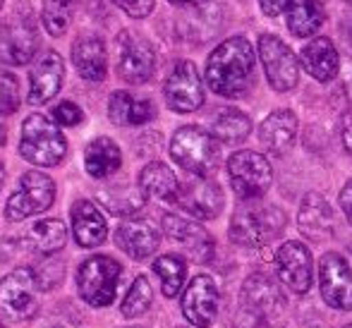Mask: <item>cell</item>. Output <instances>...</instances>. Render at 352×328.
Segmentation results:
<instances>
[{"mask_svg": "<svg viewBox=\"0 0 352 328\" xmlns=\"http://www.w3.org/2000/svg\"><path fill=\"white\" fill-rule=\"evenodd\" d=\"M285 307V297H283L280 287L271 281L264 273H252L242 285L240 295V309L252 311V314L261 316V319L271 321L278 316Z\"/></svg>", "mask_w": 352, "mask_h": 328, "instance_id": "2e32d148", "label": "cell"}, {"mask_svg": "<svg viewBox=\"0 0 352 328\" xmlns=\"http://www.w3.org/2000/svg\"><path fill=\"white\" fill-rule=\"evenodd\" d=\"M122 328H140V326H122Z\"/></svg>", "mask_w": 352, "mask_h": 328, "instance_id": "7dc6e473", "label": "cell"}, {"mask_svg": "<svg viewBox=\"0 0 352 328\" xmlns=\"http://www.w3.org/2000/svg\"><path fill=\"white\" fill-rule=\"evenodd\" d=\"M163 230L170 240H175L177 245H182L187 250V254L195 261L206 263L213 256V237L204 230L201 226L192 221H185L180 216L166 213L163 216Z\"/></svg>", "mask_w": 352, "mask_h": 328, "instance_id": "ac0fdd59", "label": "cell"}, {"mask_svg": "<svg viewBox=\"0 0 352 328\" xmlns=\"http://www.w3.org/2000/svg\"><path fill=\"white\" fill-rule=\"evenodd\" d=\"M319 3H324V0H319Z\"/></svg>", "mask_w": 352, "mask_h": 328, "instance_id": "816d5d0a", "label": "cell"}, {"mask_svg": "<svg viewBox=\"0 0 352 328\" xmlns=\"http://www.w3.org/2000/svg\"><path fill=\"white\" fill-rule=\"evenodd\" d=\"M153 273L161 278V290L166 297H175L182 290V283L187 276V263L185 259L175 254H163L153 261Z\"/></svg>", "mask_w": 352, "mask_h": 328, "instance_id": "1f68e13d", "label": "cell"}, {"mask_svg": "<svg viewBox=\"0 0 352 328\" xmlns=\"http://www.w3.org/2000/svg\"><path fill=\"white\" fill-rule=\"evenodd\" d=\"M259 5L266 17H278L283 10L287 8V0H259Z\"/></svg>", "mask_w": 352, "mask_h": 328, "instance_id": "ab89813d", "label": "cell"}, {"mask_svg": "<svg viewBox=\"0 0 352 328\" xmlns=\"http://www.w3.org/2000/svg\"><path fill=\"white\" fill-rule=\"evenodd\" d=\"M223 190L218 182L209 180V177L195 175V180H187L180 185L175 197V204L187 211L190 216L199 218V221H211L223 211Z\"/></svg>", "mask_w": 352, "mask_h": 328, "instance_id": "5bb4252c", "label": "cell"}, {"mask_svg": "<svg viewBox=\"0 0 352 328\" xmlns=\"http://www.w3.org/2000/svg\"><path fill=\"white\" fill-rule=\"evenodd\" d=\"M345 3H350V5H352V0H345Z\"/></svg>", "mask_w": 352, "mask_h": 328, "instance_id": "681fc988", "label": "cell"}, {"mask_svg": "<svg viewBox=\"0 0 352 328\" xmlns=\"http://www.w3.org/2000/svg\"><path fill=\"white\" fill-rule=\"evenodd\" d=\"M53 120H56L58 125H63V127H77V125H82L84 113H82V108H79L77 103L63 101V103H58V106L53 108Z\"/></svg>", "mask_w": 352, "mask_h": 328, "instance_id": "8d00e7d4", "label": "cell"}, {"mask_svg": "<svg viewBox=\"0 0 352 328\" xmlns=\"http://www.w3.org/2000/svg\"><path fill=\"white\" fill-rule=\"evenodd\" d=\"M116 245L120 247L127 256H132V259H137V261H144L158 250L161 235H158V230L148 221L130 218V221H122L120 226H118Z\"/></svg>", "mask_w": 352, "mask_h": 328, "instance_id": "7402d4cb", "label": "cell"}, {"mask_svg": "<svg viewBox=\"0 0 352 328\" xmlns=\"http://www.w3.org/2000/svg\"><path fill=\"white\" fill-rule=\"evenodd\" d=\"M63 77H65V63L56 51L46 53L36 67L29 74V96L27 101L32 106H43L48 103L63 87Z\"/></svg>", "mask_w": 352, "mask_h": 328, "instance_id": "d6986e66", "label": "cell"}, {"mask_svg": "<svg viewBox=\"0 0 352 328\" xmlns=\"http://www.w3.org/2000/svg\"><path fill=\"white\" fill-rule=\"evenodd\" d=\"M340 134H343V144H345V149L352 153V111L345 113V118H343V125H340Z\"/></svg>", "mask_w": 352, "mask_h": 328, "instance_id": "60d3db41", "label": "cell"}, {"mask_svg": "<svg viewBox=\"0 0 352 328\" xmlns=\"http://www.w3.org/2000/svg\"><path fill=\"white\" fill-rule=\"evenodd\" d=\"M113 3H116L122 12L130 14V17L142 19V17H146V14H151L156 0H113Z\"/></svg>", "mask_w": 352, "mask_h": 328, "instance_id": "74e56055", "label": "cell"}, {"mask_svg": "<svg viewBox=\"0 0 352 328\" xmlns=\"http://www.w3.org/2000/svg\"><path fill=\"white\" fill-rule=\"evenodd\" d=\"M340 206H343L345 216H348V221L352 223V180L343 187V192H340Z\"/></svg>", "mask_w": 352, "mask_h": 328, "instance_id": "b9f144b4", "label": "cell"}, {"mask_svg": "<svg viewBox=\"0 0 352 328\" xmlns=\"http://www.w3.org/2000/svg\"><path fill=\"white\" fill-rule=\"evenodd\" d=\"M19 108V82L12 72L0 69V118L12 116Z\"/></svg>", "mask_w": 352, "mask_h": 328, "instance_id": "d590c367", "label": "cell"}, {"mask_svg": "<svg viewBox=\"0 0 352 328\" xmlns=\"http://www.w3.org/2000/svg\"><path fill=\"white\" fill-rule=\"evenodd\" d=\"M211 132L221 144H242L252 132V120L237 108H221L211 122Z\"/></svg>", "mask_w": 352, "mask_h": 328, "instance_id": "f546056e", "label": "cell"}, {"mask_svg": "<svg viewBox=\"0 0 352 328\" xmlns=\"http://www.w3.org/2000/svg\"><path fill=\"white\" fill-rule=\"evenodd\" d=\"M254 82V48L245 36L226 39L206 61V84L226 98H237Z\"/></svg>", "mask_w": 352, "mask_h": 328, "instance_id": "6da1fadb", "label": "cell"}, {"mask_svg": "<svg viewBox=\"0 0 352 328\" xmlns=\"http://www.w3.org/2000/svg\"><path fill=\"white\" fill-rule=\"evenodd\" d=\"M0 328H3V324H0Z\"/></svg>", "mask_w": 352, "mask_h": 328, "instance_id": "f5cc1de1", "label": "cell"}, {"mask_svg": "<svg viewBox=\"0 0 352 328\" xmlns=\"http://www.w3.org/2000/svg\"><path fill=\"white\" fill-rule=\"evenodd\" d=\"M173 5H204L209 0H170Z\"/></svg>", "mask_w": 352, "mask_h": 328, "instance_id": "ee69618b", "label": "cell"}, {"mask_svg": "<svg viewBox=\"0 0 352 328\" xmlns=\"http://www.w3.org/2000/svg\"><path fill=\"white\" fill-rule=\"evenodd\" d=\"M98 201L116 216H132L146 204V195L142 187L132 185H111L98 190Z\"/></svg>", "mask_w": 352, "mask_h": 328, "instance_id": "83f0119b", "label": "cell"}, {"mask_svg": "<svg viewBox=\"0 0 352 328\" xmlns=\"http://www.w3.org/2000/svg\"><path fill=\"white\" fill-rule=\"evenodd\" d=\"M5 139H8V134H5V127L0 125V146H3V144H5Z\"/></svg>", "mask_w": 352, "mask_h": 328, "instance_id": "f6af8a7d", "label": "cell"}, {"mask_svg": "<svg viewBox=\"0 0 352 328\" xmlns=\"http://www.w3.org/2000/svg\"><path fill=\"white\" fill-rule=\"evenodd\" d=\"M120 163H122L120 146L108 137H96L94 142H89L87 151H84V168L96 180H106L113 173H118Z\"/></svg>", "mask_w": 352, "mask_h": 328, "instance_id": "484cf974", "label": "cell"}, {"mask_svg": "<svg viewBox=\"0 0 352 328\" xmlns=\"http://www.w3.org/2000/svg\"><path fill=\"white\" fill-rule=\"evenodd\" d=\"M170 156L182 171L209 177L218 171V163H221V144L213 137V132H206L197 125H185L173 134Z\"/></svg>", "mask_w": 352, "mask_h": 328, "instance_id": "3957f363", "label": "cell"}, {"mask_svg": "<svg viewBox=\"0 0 352 328\" xmlns=\"http://www.w3.org/2000/svg\"><path fill=\"white\" fill-rule=\"evenodd\" d=\"M77 0H43V27L53 36H63L72 22V12Z\"/></svg>", "mask_w": 352, "mask_h": 328, "instance_id": "d6a6232c", "label": "cell"}, {"mask_svg": "<svg viewBox=\"0 0 352 328\" xmlns=\"http://www.w3.org/2000/svg\"><path fill=\"white\" fill-rule=\"evenodd\" d=\"M345 328H352V324H350V326H345Z\"/></svg>", "mask_w": 352, "mask_h": 328, "instance_id": "f907efd6", "label": "cell"}, {"mask_svg": "<svg viewBox=\"0 0 352 328\" xmlns=\"http://www.w3.org/2000/svg\"><path fill=\"white\" fill-rule=\"evenodd\" d=\"M3 3H5V0H0V10H3Z\"/></svg>", "mask_w": 352, "mask_h": 328, "instance_id": "c3c4849f", "label": "cell"}, {"mask_svg": "<svg viewBox=\"0 0 352 328\" xmlns=\"http://www.w3.org/2000/svg\"><path fill=\"white\" fill-rule=\"evenodd\" d=\"M274 266L280 283H285L295 295H305L311 287V252L302 242H285L274 256Z\"/></svg>", "mask_w": 352, "mask_h": 328, "instance_id": "9a60e30c", "label": "cell"}, {"mask_svg": "<svg viewBox=\"0 0 352 328\" xmlns=\"http://www.w3.org/2000/svg\"><path fill=\"white\" fill-rule=\"evenodd\" d=\"M182 314L195 328H209L218 314V287L209 276H197L182 295Z\"/></svg>", "mask_w": 352, "mask_h": 328, "instance_id": "e0dca14e", "label": "cell"}, {"mask_svg": "<svg viewBox=\"0 0 352 328\" xmlns=\"http://www.w3.org/2000/svg\"><path fill=\"white\" fill-rule=\"evenodd\" d=\"M38 29L32 14L0 22V63L5 65H27L38 51Z\"/></svg>", "mask_w": 352, "mask_h": 328, "instance_id": "9c48e42d", "label": "cell"}, {"mask_svg": "<svg viewBox=\"0 0 352 328\" xmlns=\"http://www.w3.org/2000/svg\"><path fill=\"white\" fill-rule=\"evenodd\" d=\"M151 302H153L151 283H148L146 276H137L135 283H132V287L127 290L125 300H122L120 311H122V316H127V319H135V316H142L144 311H148Z\"/></svg>", "mask_w": 352, "mask_h": 328, "instance_id": "836d02e7", "label": "cell"}, {"mask_svg": "<svg viewBox=\"0 0 352 328\" xmlns=\"http://www.w3.org/2000/svg\"><path fill=\"white\" fill-rule=\"evenodd\" d=\"M38 278L32 268H14L0 278V314L12 321L34 319L38 311Z\"/></svg>", "mask_w": 352, "mask_h": 328, "instance_id": "ba28073f", "label": "cell"}, {"mask_svg": "<svg viewBox=\"0 0 352 328\" xmlns=\"http://www.w3.org/2000/svg\"><path fill=\"white\" fill-rule=\"evenodd\" d=\"M271 321L261 319V316L252 314V311H245L240 309V314H237L235 324H232V328H269Z\"/></svg>", "mask_w": 352, "mask_h": 328, "instance_id": "f35d334b", "label": "cell"}, {"mask_svg": "<svg viewBox=\"0 0 352 328\" xmlns=\"http://www.w3.org/2000/svg\"><path fill=\"white\" fill-rule=\"evenodd\" d=\"M163 96L170 111L175 113H195L204 103V87H201L199 69L195 63L180 61L173 72L168 74Z\"/></svg>", "mask_w": 352, "mask_h": 328, "instance_id": "7c38bea8", "label": "cell"}, {"mask_svg": "<svg viewBox=\"0 0 352 328\" xmlns=\"http://www.w3.org/2000/svg\"><path fill=\"white\" fill-rule=\"evenodd\" d=\"M53 201H56V182L38 171H27L19 177L17 192H12L5 204V218L10 223L24 221L51 208Z\"/></svg>", "mask_w": 352, "mask_h": 328, "instance_id": "52a82bcc", "label": "cell"}, {"mask_svg": "<svg viewBox=\"0 0 352 328\" xmlns=\"http://www.w3.org/2000/svg\"><path fill=\"white\" fill-rule=\"evenodd\" d=\"M108 118H111L113 125L127 127L135 125L137 118V98L127 91H116L108 101Z\"/></svg>", "mask_w": 352, "mask_h": 328, "instance_id": "e575fe53", "label": "cell"}, {"mask_svg": "<svg viewBox=\"0 0 352 328\" xmlns=\"http://www.w3.org/2000/svg\"><path fill=\"white\" fill-rule=\"evenodd\" d=\"M3 182H5V166H3V161H0V187H3Z\"/></svg>", "mask_w": 352, "mask_h": 328, "instance_id": "bcb514c9", "label": "cell"}, {"mask_svg": "<svg viewBox=\"0 0 352 328\" xmlns=\"http://www.w3.org/2000/svg\"><path fill=\"white\" fill-rule=\"evenodd\" d=\"M295 137H297V116L292 111H285V108L274 111L259 127L261 144L274 156H285L295 146Z\"/></svg>", "mask_w": 352, "mask_h": 328, "instance_id": "cb8c5ba5", "label": "cell"}, {"mask_svg": "<svg viewBox=\"0 0 352 328\" xmlns=\"http://www.w3.org/2000/svg\"><path fill=\"white\" fill-rule=\"evenodd\" d=\"M27 240L41 254H53V252H60L65 247L67 228L58 218H43V221H36L29 228Z\"/></svg>", "mask_w": 352, "mask_h": 328, "instance_id": "4dcf8cb0", "label": "cell"}, {"mask_svg": "<svg viewBox=\"0 0 352 328\" xmlns=\"http://www.w3.org/2000/svg\"><path fill=\"white\" fill-rule=\"evenodd\" d=\"M259 58L264 63L269 84L276 91H290L300 82V65L297 58L285 43L274 34H261L259 36Z\"/></svg>", "mask_w": 352, "mask_h": 328, "instance_id": "8fae6325", "label": "cell"}, {"mask_svg": "<svg viewBox=\"0 0 352 328\" xmlns=\"http://www.w3.org/2000/svg\"><path fill=\"white\" fill-rule=\"evenodd\" d=\"M140 187L146 197L161 199V201H175L180 182H177L175 173L161 161L146 163L140 173Z\"/></svg>", "mask_w": 352, "mask_h": 328, "instance_id": "4316f807", "label": "cell"}, {"mask_svg": "<svg viewBox=\"0 0 352 328\" xmlns=\"http://www.w3.org/2000/svg\"><path fill=\"white\" fill-rule=\"evenodd\" d=\"M340 39H343V46L348 48L352 56V19H348V22L340 27Z\"/></svg>", "mask_w": 352, "mask_h": 328, "instance_id": "7bdbcfd3", "label": "cell"}, {"mask_svg": "<svg viewBox=\"0 0 352 328\" xmlns=\"http://www.w3.org/2000/svg\"><path fill=\"white\" fill-rule=\"evenodd\" d=\"M285 221V213L278 206L261 204L259 199H250V201H242L232 213L230 240L247 250H259L280 235Z\"/></svg>", "mask_w": 352, "mask_h": 328, "instance_id": "7a4b0ae2", "label": "cell"}, {"mask_svg": "<svg viewBox=\"0 0 352 328\" xmlns=\"http://www.w3.org/2000/svg\"><path fill=\"white\" fill-rule=\"evenodd\" d=\"M228 177L242 201L261 199L274 182L271 163L256 151H237L228 158Z\"/></svg>", "mask_w": 352, "mask_h": 328, "instance_id": "8992f818", "label": "cell"}, {"mask_svg": "<svg viewBox=\"0 0 352 328\" xmlns=\"http://www.w3.org/2000/svg\"><path fill=\"white\" fill-rule=\"evenodd\" d=\"M319 285L326 305L343 311L352 309V268L340 254L329 252V254L321 256Z\"/></svg>", "mask_w": 352, "mask_h": 328, "instance_id": "4fadbf2b", "label": "cell"}, {"mask_svg": "<svg viewBox=\"0 0 352 328\" xmlns=\"http://www.w3.org/2000/svg\"><path fill=\"white\" fill-rule=\"evenodd\" d=\"M19 153L24 161L38 168H53L65 158L67 142L58 125L48 120L41 113H34L24 120L22 139H19Z\"/></svg>", "mask_w": 352, "mask_h": 328, "instance_id": "277c9868", "label": "cell"}, {"mask_svg": "<svg viewBox=\"0 0 352 328\" xmlns=\"http://www.w3.org/2000/svg\"><path fill=\"white\" fill-rule=\"evenodd\" d=\"M156 72L153 46L137 32H122L118 36V74L127 84H146Z\"/></svg>", "mask_w": 352, "mask_h": 328, "instance_id": "30bf717a", "label": "cell"}, {"mask_svg": "<svg viewBox=\"0 0 352 328\" xmlns=\"http://www.w3.org/2000/svg\"><path fill=\"white\" fill-rule=\"evenodd\" d=\"M122 266L106 254H96L91 259H84L77 268V292L87 305L108 307L113 305L120 283Z\"/></svg>", "mask_w": 352, "mask_h": 328, "instance_id": "5b68a950", "label": "cell"}, {"mask_svg": "<svg viewBox=\"0 0 352 328\" xmlns=\"http://www.w3.org/2000/svg\"><path fill=\"white\" fill-rule=\"evenodd\" d=\"M302 65H305V69L316 82L326 84L331 79H336V74H338L340 58L333 43L329 39L319 36V39H311V43H307L302 48Z\"/></svg>", "mask_w": 352, "mask_h": 328, "instance_id": "d4e9b609", "label": "cell"}, {"mask_svg": "<svg viewBox=\"0 0 352 328\" xmlns=\"http://www.w3.org/2000/svg\"><path fill=\"white\" fill-rule=\"evenodd\" d=\"M297 228L305 237L314 242H324L333 235L336 230V216L331 204L321 195L309 192L300 204V213H297Z\"/></svg>", "mask_w": 352, "mask_h": 328, "instance_id": "ffe728a7", "label": "cell"}, {"mask_svg": "<svg viewBox=\"0 0 352 328\" xmlns=\"http://www.w3.org/2000/svg\"><path fill=\"white\" fill-rule=\"evenodd\" d=\"M72 63L87 82H103L108 74L106 43L96 34H82L72 43Z\"/></svg>", "mask_w": 352, "mask_h": 328, "instance_id": "603a6c76", "label": "cell"}, {"mask_svg": "<svg viewBox=\"0 0 352 328\" xmlns=\"http://www.w3.org/2000/svg\"><path fill=\"white\" fill-rule=\"evenodd\" d=\"M324 24V12L319 0H287V29L295 36L305 39L319 32Z\"/></svg>", "mask_w": 352, "mask_h": 328, "instance_id": "f1b7e54d", "label": "cell"}, {"mask_svg": "<svg viewBox=\"0 0 352 328\" xmlns=\"http://www.w3.org/2000/svg\"><path fill=\"white\" fill-rule=\"evenodd\" d=\"M70 218H72L74 240H77L79 247L94 250V247L106 242V237H108L106 218L101 216V211H98L94 201H89V199L74 201L70 208Z\"/></svg>", "mask_w": 352, "mask_h": 328, "instance_id": "44dd1931", "label": "cell"}]
</instances>
